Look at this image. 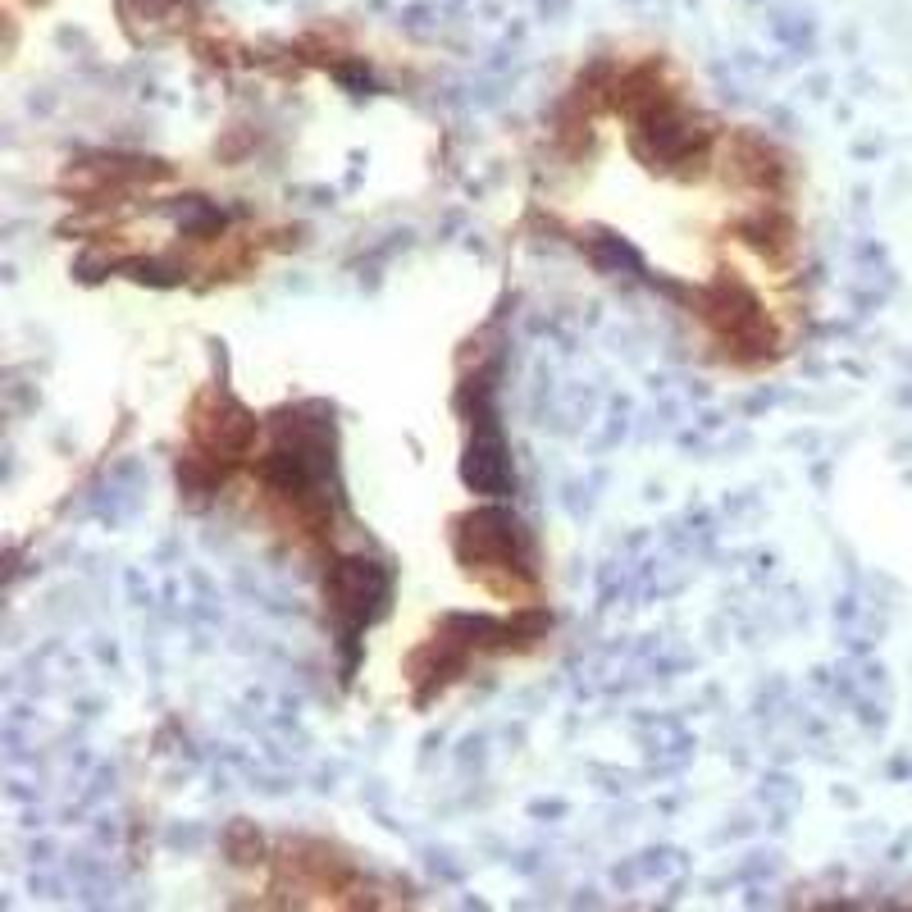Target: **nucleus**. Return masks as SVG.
<instances>
[{
    "label": "nucleus",
    "instance_id": "obj_1",
    "mask_svg": "<svg viewBox=\"0 0 912 912\" xmlns=\"http://www.w3.org/2000/svg\"><path fill=\"white\" fill-rule=\"evenodd\" d=\"M456 552H461V561L475 570L488 589L520 593L534 584L529 543L507 511H475L466 520V529L456 534Z\"/></svg>",
    "mask_w": 912,
    "mask_h": 912
}]
</instances>
